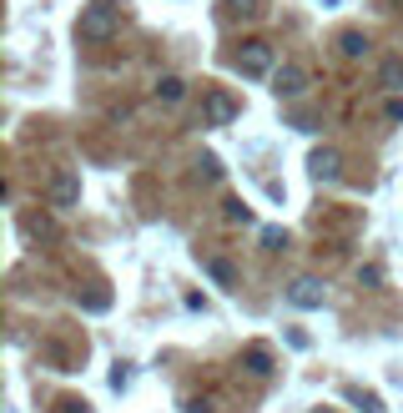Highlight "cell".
<instances>
[{"instance_id": "1", "label": "cell", "mask_w": 403, "mask_h": 413, "mask_svg": "<svg viewBox=\"0 0 403 413\" xmlns=\"http://www.w3.org/2000/svg\"><path fill=\"white\" fill-rule=\"evenodd\" d=\"M111 31H117V0H96V6L81 16V36L86 41H106Z\"/></svg>"}, {"instance_id": "13", "label": "cell", "mask_w": 403, "mask_h": 413, "mask_svg": "<svg viewBox=\"0 0 403 413\" xmlns=\"http://www.w3.org/2000/svg\"><path fill=\"white\" fill-rule=\"evenodd\" d=\"M388 116H393V122H403V101H388Z\"/></svg>"}, {"instance_id": "5", "label": "cell", "mask_w": 403, "mask_h": 413, "mask_svg": "<svg viewBox=\"0 0 403 413\" xmlns=\"http://www.w3.org/2000/svg\"><path fill=\"white\" fill-rule=\"evenodd\" d=\"M232 116H237V101L227 96V91H212V96H207V122H212V127H227Z\"/></svg>"}, {"instance_id": "8", "label": "cell", "mask_w": 403, "mask_h": 413, "mask_svg": "<svg viewBox=\"0 0 403 413\" xmlns=\"http://www.w3.org/2000/svg\"><path fill=\"white\" fill-rule=\"evenodd\" d=\"M182 91H187L182 76H161V81H156V96H161L166 106H171V101H182Z\"/></svg>"}, {"instance_id": "3", "label": "cell", "mask_w": 403, "mask_h": 413, "mask_svg": "<svg viewBox=\"0 0 403 413\" xmlns=\"http://www.w3.org/2000/svg\"><path fill=\"white\" fill-rule=\"evenodd\" d=\"M272 81H277V86H272L277 96H303V91H308V66H303V61H287Z\"/></svg>"}, {"instance_id": "4", "label": "cell", "mask_w": 403, "mask_h": 413, "mask_svg": "<svg viewBox=\"0 0 403 413\" xmlns=\"http://www.w3.org/2000/svg\"><path fill=\"white\" fill-rule=\"evenodd\" d=\"M50 202L61 207V212L76 207V202H81V176H76V171H61V176L50 182Z\"/></svg>"}, {"instance_id": "12", "label": "cell", "mask_w": 403, "mask_h": 413, "mask_svg": "<svg viewBox=\"0 0 403 413\" xmlns=\"http://www.w3.org/2000/svg\"><path fill=\"white\" fill-rule=\"evenodd\" d=\"M247 363H252V373H267V348H252Z\"/></svg>"}, {"instance_id": "7", "label": "cell", "mask_w": 403, "mask_h": 413, "mask_svg": "<svg viewBox=\"0 0 403 413\" xmlns=\"http://www.w3.org/2000/svg\"><path fill=\"white\" fill-rule=\"evenodd\" d=\"M308 166H313V176H318V182H333V176H338V166H343V161H338V151H333V146H318Z\"/></svg>"}, {"instance_id": "11", "label": "cell", "mask_w": 403, "mask_h": 413, "mask_svg": "<svg viewBox=\"0 0 403 413\" xmlns=\"http://www.w3.org/2000/svg\"><path fill=\"white\" fill-rule=\"evenodd\" d=\"M227 222H252V212L242 202H227Z\"/></svg>"}, {"instance_id": "2", "label": "cell", "mask_w": 403, "mask_h": 413, "mask_svg": "<svg viewBox=\"0 0 403 413\" xmlns=\"http://www.w3.org/2000/svg\"><path fill=\"white\" fill-rule=\"evenodd\" d=\"M232 66H237L242 76H267V71H272V45H247V50H237Z\"/></svg>"}, {"instance_id": "6", "label": "cell", "mask_w": 403, "mask_h": 413, "mask_svg": "<svg viewBox=\"0 0 403 413\" xmlns=\"http://www.w3.org/2000/svg\"><path fill=\"white\" fill-rule=\"evenodd\" d=\"M287 298H293L298 308H323V287H318L313 277H298L293 287H287Z\"/></svg>"}, {"instance_id": "9", "label": "cell", "mask_w": 403, "mask_h": 413, "mask_svg": "<svg viewBox=\"0 0 403 413\" xmlns=\"http://www.w3.org/2000/svg\"><path fill=\"white\" fill-rule=\"evenodd\" d=\"M338 45H343V55H368V36H363V31H348Z\"/></svg>"}, {"instance_id": "10", "label": "cell", "mask_w": 403, "mask_h": 413, "mask_svg": "<svg viewBox=\"0 0 403 413\" xmlns=\"http://www.w3.org/2000/svg\"><path fill=\"white\" fill-rule=\"evenodd\" d=\"M383 86H403V55H388L383 61Z\"/></svg>"}]
</instances>
